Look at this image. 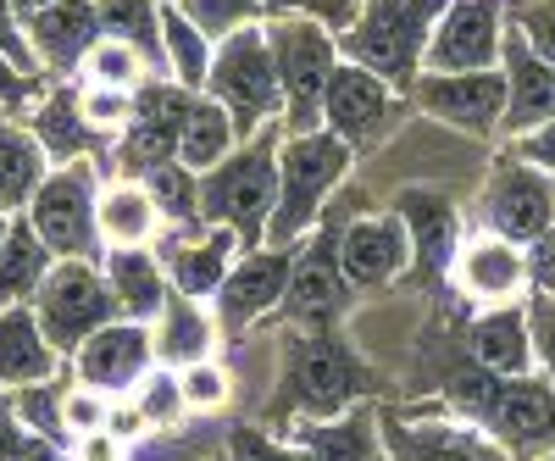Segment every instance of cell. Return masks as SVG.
<instances>
[{"label": "cell", "instance_id": "54", "mask_svg": "<svg viewBox=\"0 0 555 461\" xmlns=\"http://www.w3.org/2000/svg\"><path fill=\"white\" fill-rule=\"evenodd\" d=\"M67 450H73V461H128V445H122V439H112L106 428H101V434L73 439Z\"/></svg>", "mask_w": 555, "mask_h": 461}, {"label": "cell", "instance_id": "37", "mask_svg": "<svg viewBox=\"0 0 555 461\" xmlns=\"http://www.w3.org/2000/svg\"><path fill=\"white\" fill-rule=\"evenodd\" d=\"M78 78L83 84H101V89H128V95H139V89H145L151 78H162L145 56L133 51V44H122V39H101L95 51L83 56V67H78Z\"/></svg>", "mask_w": 555, "mask_h": 461}, {"label": "cell", "instance_id": "34", "mask_svg": "<svg viewBox=\"0 0 555 461\" xmlns=\"http://www.w3.org/2000/svg\"><path fill=\"white\" fill-rule=\"evenodd\" d=\"M211 56H217V44L183 17L172 0H162V67H167V78L178 89H190V95H206Z\"/></svg>", "mask_w": 555, "mask_h": 461}, {"label": "cell", "instance_id": "42", "mask_svg": "<svg viewBox=\"0 0 555 461\" xmlns=\"http://www.w3.org/2000/svg\"><path fill=\"white\" fill-rule=\"evenodd\" d=\"M78 106H83V123L101 133L106 145H117L128 123H133V95L128 89H101V84H78Z\"/></svg>", "mask_w": 555, "mask_h": 461}, {"label": "cell", "instance_id": "38", "mask_svg": "<svg viewBox=\"0 0 555 461\" xmlns=\"http://www.w3.org/2000/svg\"><path fill=\"white\" fill-rule=\"evenodd\" d=\"M145 190L156 195V212H162V222L172 228V234L206 228V222H201V172H190L183 162H172V167H162V172L145 178Z\"/></svg>", "mask_w": 555, "mask_h": 461}, {"label": "cell", "instance_id": "15", "mask_svg": "<svg viewBox=\"0 0 555 461\" xmlns=\"http://www.w3.org/2000/svg\"><path fill=\"white\" fill-rule=\"evenodd\" d=\"M423 117L450 123L473 140H494L505 133V73H423L405 95Z\"/></svg>", "mask_w": 555, "mask_h": 461}, {"label": "cell", "instance_id": "40", "mask_svg": "<svg viewBox=\"0 0 555 461\" xmlns=\"http://www.w3.org/2000/svg\"><path fill=\"white\" fill-rule=\"evenodd\" d=\"M133 406L145 411V423L151 428H183V418H190V400H183V379H178V367H151L145 379H139L133 389Z\"/></svg>", "mask_w": 555, "mask_h": 461}, {"label": "cell", "instance_id": "45", "mask_svg": "<svg viewBox=\"0 0 555 461\" xmlns=\"http://www.w3.org/2000/svg\"><path fill=\"white\" fill-rule=\"evenodd\" d=\"M62 423H67V434H73V439L101 434V428L112 423V395L89 389V384H73V389H67V400H62Z\"/></svg>", "mask_w": 555, "mask_h": 461}, {"label": "cell", "instance_id": "41", "mask_svg": "<svg viewBox=\"0 0 555 461\" xmlns=\"http://www.w3.org/2000/svg\"><path fill=\"white\" fill-rule=\"evenodd\" d=\"M62 400H67L62 379L34 384V389H17V395H12V406H17V418H23V428H28V434L56 439V445H73V434H67V423H62Z\"/></svg>", "mask_w": 555, "mask_h": 461}, {"label": "cell", "instance_id": "57", "mask_svg": "<svg viewBox=\"0 0 555 461\" xmlns=\"http://www.w3.org/2000/svg\"><path fill=\"white\" fill-rule=\"evenodd\" d=\"M12 7H17L23 17H34V12H44V7H56V0H12Z\"/></svg>", "mask_w": 555, "mask_h": 461}, {"label": "cell", "instance_id": "18", "mask_svg": "<svg viewBox=\"0 0 555 461\" xmlns=\"http://www.w3.org/2000/svg\"><path fill=\"white\" fill-rule=\"evenodd\" d=\"M339 267L350 290H384L411 272V234L400 212H361L339 222Z\"/></svg>", "mask_w": 555, "mask_h": 461}, {"label": "cell", "instance_id": "12", "mask_svg": "<svg viewBox=\"0 0 555 461\" xmlns=\"http://www.w3.org/2000/svg\"><path fill=\"white\" fill-rule=\"evenodd\" d=\"M483 228L512 245H539L555 228V178H544L539 167L517 162L505 151L483 183Z\"/></svg>", "mask_w": 555, "mask_h": 461}, {"label": "cell", "instance_id": "9", "mask_svg": "<svg viewBox=\"0 0 555 461\" xmlns=\"http://www.w3.org/2000/svg\"><path fill=\"white\" fill-rule=\"evenodd\" d=\"M34 317H39L44 340L56 345V356L73 361V350L89 334H101L106 322H117L122 311H117V295L106 284L101 261H56L51 279H44L39 295H34Z\"/></svg>", "mask_w": 555, "mask_h": 461}, {"label": "cell", "instance_id": "31", "mask_svg": "<svg viewBox=\"0 0 555 461\" xmlns=\"http://www.w3.org/2000/svg\"><path fill=\"white\" fill-rule=\"evenodd\" d=\"M151 334H156L162 367H195V361H211L222 329H217V311H206V300H190V295L172 290L167 311L151 322Z\"/></svg>", "mask_w": 555, "mask_h": 461}, {"label": "cell", "instance_id": "28", "mask_svg": "<svg viewBox=\"0 0 555 461\" xmlns=\"http://www.w3.org/2000/svg\"><path fill=\"white\" fill-rule=\"evenodd\" d=\"M101 272L117 295V311L133 317V322H156L172 300V279L156 256V245H133V251H106L101 256Z\"/></svg>", "mask_w": 555, "mask_h": 461}, {"label": "cell", "instance_id": "33", "mask_svg": "<svg viewBox=\"0 0 555 461\" xmlns=\"http://www.w3.org/2000/svg\"><path fill=\"white\" fill-rule=\"evenodd\" d=\"M44 172H51V156L39 151L34 128L0 112V217L28 212L34 190L44 183Z\"/></svg>", "mask_w": 555, "mask_h": 461}, {"label": "cell", "instance_id": "49", "mask_svg": "<svg viewBox=\"0 0 555 461\" xmlns=\"http://www.w3.org/2000/svg\"><path fill=\"white\" fill-rule=\"evenodd\" d=\"M528 322H533V361L544 367V379L555 389V295H528Z\"/></svg>", "mask_w": 555, "mask_h": 461}, {"label": "cell", "instance_id": "39", "mask_svg": "<svg viewBox=\"0 0 555 461\" xmlns=\"http://www.w3.org/2000/svg\"><path fill=\"white\" fill-rule=\"evenodd\" d=\"M172 7L190 17L211 44H228L234 34H250V28H261L267 23V12H261V0H172Z\"/></svg>", "mask_w": 555, "mask_h": 461}, {"label": "cell", "instance_id": "3", "mask_svg": "<svg viewBox=\"0 0 555 461\" xmlns=\"http://www.w3.org/2000/svg\"><path fill=\"white\" fill-rule=\"evenodd\" d=\"M350 167H356V151L345 140H334L328 128L284 133V151H278V206H272L267 245L295 251L300 240H311L322 212H328V195L350 178Z\"/></svg>", "mask_w": 555, "mask_h": 461}, {"label": "cell", "instance_id": "55", "mask_svg": "<svg viewBox=\"0 0 555 461\" xmlns=\"http://www.w3.org/2000/svg\"><path fill=\"white\" fill-rule=\"evenodd\" d=\"M106 434H112V439H122V445H133V439H145V434H151V423H145V411H139V406L128 400V406H112Z\"/></svg>", "mask_w": 555, "mask_h": 461}, {"label": "cell", "instance_id": "48", "mask_svg": "<svg viewBox=\"0 0 555 461\" xmlns=\"http://www.w3.org/2000/svg\"><path fill=\"white\" fill-rule=\"evenodd\" d=\"M228 456H234V461H317L295 439H272L261 428H234V434H228Z\"/></svg>", "mask_w": 555, "mask_h": 461}, {"label": "cell", "instance_id": "44", "mask_svg": "<svg viewBox=\"0 0 555 461\" xmlns=\"http://www.w3.org/2000/svg\"><path fill=\"white\" fill-rule=\"evenodd\" d=\"M183 379V400H190V418L195 411H222L228 395H234V379H228L222 361H195V367H178Z\"/></svg>", "mask_w": 555, "mask_h": 461}, {"label": "cell", "instance_id": "50", "mask_svg": "<svg viewBox=\"0 0 555 461\" xmlns=\"http://www.w3.org/2000/svg\"><path fill=\"white\" fill-rule=\"evenodd\" d=\"M0 56L17 62L23 73H44L39 56H34V44H28V28H23V12L12 7V0H0ZM51 78V73H44Z\"/></svg>", "mask_w": 555, "mask_h": 461}, {"label": "cell", "instance_id": "2", "mask_svg": "<svg viewBox=\"0 0 555 461\" xmlns=\"http://www.w3.org/2000/svg\"><path fill=\"white\" fill-rule=\"evenodd\" d=\"M444 7L450 0H356V23L339 34V56L411 95Z\"/></svg>", "mask_w": 555, "mask_h": 461}, {"label": "cell", "instance_id": "52", "mask_svg": "<svg viewBox=\"0 0 555 461\" xmlns=\"http://www.w3.org/2000/svg\"><path fill=\"white\" fill-rule=\"evenodd\" d=\"M528 279H533L539 295H555V228L539 245H528Z\"/></svg>", "mask_w": 555, "mask_h": 461}, {"label": "cell", "instance_id": "19", "mask_svg": "<svg viewBox=\"0 0 555 461\" xmlns=\"http://www.w3.org/2000/svg\"><path fill=\"white\" fill-rule=\"evenodd\" d=\"M73 367H78V384L101 389V395H133L139 379L156 367V334L151 322H133V317H117L106 322L101 334H89L78 350H73Z\"/></svg>", "mask_w": 555, "mask_h": 461}, {"label": "cell", "instance_id": "35", "mask_svg": "<svg viewBox=\"0 0 555 461\" xmlns=\"http://www.w3.org/2000/svg\"><path fill=\"white\" fill-rule=\"evenodd\" d=\"M245 140H240V128L234 117H228L211 95H195L190 117H183V140H178V162L190 167V172H211L222 167L228 156H234Z\"/></svg>", "mask_w": 555, "mask_h": 461}, {"label": "cell", "instance_id": "32", "mask_svg": "<svg viewBox=\"0 0 555 461\" xmlns=\"http://www.w3.org/2000/svg\"><path fill=\"white\" fill-rule=\"evenodd\" d=\"M56 267V251L34 234V222L17 212L12 228H7V245H0V311L12 306H34L39 284L51 279Z\"/></svg>", "mask_w": 555, "mask_h": 461}, {"label": "cell", "instance_id": "16", "mask_svg": "<svg viewBox=\"0 0 555 461\" xmlns=\"http://www.w3.org/2000/svg\"><path fill=\"white\" fill-rule=\"evenodd\" d=\"M350 306V284H345V267H339V222L311 234V245L295 256V279H289V295L278 306V317L289 329H306V334H328L334 322L345 317Z\"/></svg>", "mask_w": 555, "mask_h": 461}, {"label": "cell", "instance_id": "46", "mask_svg": "<svg viewBox=\"0 0 555 461\" xmlns=\"http://www.w3.org/2000/svg\"><path fill=\"white\" fill-rule=\"evenodd\" d=\"M261 12L267 17H311L322 28L345 34L356 23V0H261Z\"/></svg>", "mask_w": 555, "mask_h": 461}, {"label": "cell", "instance_id": "4", "mask_svg": "<svg viewBox=\"0 0 555 461\" xmlns=\"http://www.w3.org/2000/svg\"><path fill=\"white\" fill-rule=\"evenodd\" d=\"M278 151H284V123L245 140L222 167L201 172V222L234 228L245 251H261L278 206Z\"/></svg>", "mask_w": 555, "mask_h": 461}, {"label": "cell", "instance_id": "51", "mask_svg": "<svg viewBox=\"0 0 555 461\" xmlns=\"http://www.w3.org/2000/svg\"><path fill=\"white\" fill-rule=\"evenodd\" d=\"M505 151H512L517 162L539 167L544 178H555V123L533 128V133H517V140H505Z\"/></svg>", "mask_w": 555, "mask_h": 461}, {"label": "cell", "instance_id": "11", "mask_svg": "<svg viewBox=\"0 0 555 461\" xmlns=\"http://www.w3.org/2000/svg\"><path fill=\"white\" fill-rule=\"evenodd\" d=\"M195 95L178 89L172 78H151L133 95V123L128 133L112 145L117 156V178H151L162 167L178 162V140H183V117H190Z\"/></svg>", "mask_w": 555, "mask_h": 461}, {"label": "cell", "instance_id": "8", "mask_svg": "<svg viewBox=\"0 0 555 461\" xmlns=\"http://www.w3.org/2000/svg\"><path fill=\"white\" fill-rule=\"evenodd\" d=\"M206 95L234 117L240 140H256V133L284 123V84H278V67H272V51H267L261 28L234 34L228 44H217Z\"/></svg>", "mask_w": 555, "mask_h": 461}, {"label": "cell", "instance_id": "7", "mask_svg": "<svg viewBox=\"0 0 555 461\" xmlns=\"http://www.w3.org/2000/svg\"><path fill=\"white\" fill-rule=\"evenodd\" d=\"M23 217L34 222V234L56 251V261H101L106 256V245H101V172H95V162L51 167Z\"/></svg>", "mask_w": 555, "mask_h": 461}, {"label": "cell", "instance_id": "59", "mask_svg": "<svg viewBox=\"0 0 555 461\" xmlns=\"http://www.w3.org/2000/svg\"><path fill=\"white\" fill-rule=\"evenodd\" d=\"M539 461H555V450H544V456H539Z\"/></svg>", "mask_w": 555, "mask_h": 461}, {"label": "cell", "instance_id": "58", "mask_svg": "<svg viewBox=\"0 0 555 461\" xmlns=\"http://www.w3.org/2000/svg\"><path fill=\"white\" fill-rule=\"evenodd\" d=\"M7 228H12V217H0V245H7Z\"/></svg>", "mask_w": 555, "mask_h": 461}, {"label": "cell", "instance_id": "20", "mask_svg": "<svg viewBox=\"0 0 555 461\" xmlns=\"http://www.w3.org/2000/svg\"><path fill=\"white\" fill-rule=\"evenodd\" d=\"M295 256H300V245L295 251H284V245H261V251H245L240 261H234V272H228V284L217 290V329L222 334H240L245 322H256V317H272L278 306H284V295H289V279H295Z\"/></svg>", "mask_w": 555, "mask_h": 461}, {"label": "cell", "instance_id": "24", "mask_svg": "<svg viewBox=\"0 0 555 461\" xmlns=\"http://www.w3.org/2000/svg\"><path fill=\"white\" fill-rule=\"evenodd\" d=\"M395 212H400L405 234H411V272L416 279H439V272H450V261L461 251L455 201L444 190H400Z\"/></svg>", "mask_w": 555, "mask_h": 461}, {"label": "cell", "instance_id": "53", "mask_svg": "<svg viewBox=\"0 0 555 461\" xmlns=\"http://www.w3.org/2000/svg\"><path fill=\"white\" fill-rule=\"evenodd\" d=\"M28 445V428H23V418H17V406H12V395L0 389V461H17V450Z\"/></svg>", "mask_w": 555, "mask_h": 461}, {"label": "cell", "instance_id": "6", "mask_svg": "<svg viewBox=\"0 0 555 461\" xmlns=\"http://www.w3.org/2000/svg\"><path fill=\"white\" fill-rule=\"evenodd\" d=\"M284 389L306 418H339L373 395V367L334 334H289L284 340Z\"/></svg>", "mask_w": 555, "mask_h": 461}, {"label": "cell", "instance_id": "26", "mask_svg": "<svg viewBox=\"0 0 555 461\" xmlns=\"http://www.w3.org/2000/svg\"><path fill=\"white\" fill-rule=\"evenodd\" d=\"M467 361L483 367L494 379H522L533 367V322H528V300L512 306H489L473 317L467 329Z\"/></svg>", "mask_w": 555, "mask_h": 461}, {"label": "cell", "instance_id": "17", "mask_svg": "<svg viewBox=\"0 0 555 461\" xmlns=\"http://www.w3.org/2000/svg\"><path fill=\"white\" fill-rule=\"evenodd\" d=\"M450 284L461 290V300L489 311V306H512V300H528L533 295V279H528V251L489 234H461V251L450 261Z\"/></svg>", "mask_w": 555, "mask_h": 461}, {"label": "cell", "instance_id": "14", "mask_svg": "<svg viewBox=\"0 0 555 461\" xmlns=\"http://www.w3.org/2000/svg\"><path fill=\"white\" fill-rule=\"evenodd\" d=\"M400 89H389L378 73H366L356 62L339 56V73L328 84V101H322V128L334 133V140H345L356 156L378 151L389 140V128L400 117Z\"/></svg>", "mask_w": 555, "mask_h": 461}, {"label": "cell", "instance_id": "27", "mask_svg": "<svg viewBox=\"0 0 555 461\" xmlns=\"http://www.w3.org/2000/svg\"><path fill=\"white\" fill-rule=\"evenodd\" d=\"M51 379H62V356H56L51 340H44L34 306L0 311V389L17 395V389L51 384Z\"/></svg>", "mask_w": 555, "mask_h": 461}, {"label": "cell", "instance_id": "47", "mask_svg": "<svg viewBox=\"0 0 555 461\" xmlns=\"http://www.w3.org/2000/svg\"><path fill=\"white\" fill-rule=\"evenodd\" d=\"M512 28L555 67V0H517V7H512Z\"/></svg>", "mask_w": 555, "mask_h": 461}, {"label": "cell", "instance_id": "29", "mask_svg": "<svg viewBox=\"0 0 555 461\" xmlns=\"http://www.w3.org/2000/svg\"><path fill=\"white\" fill-rule=\"evenodd\" d=\"M39 151L51 156V167H67V162H95L89 151H112L95 128L83 123V106H78V84H51V95H44L28 117Z\"/></svg>", "mask_w": 555, "mask_h": 461}, {"label": "cell", "instance_id": "30", "mask_svg": "<svg viewBox=\"0 0 555 461\" xmlns=\"http://www.w3.org/2000/svg\"><path fill=\"white\" fill-rule=\"evenodd\" d=\"M162 228L167 222L156 212V195L145 190V178H112V183H101V245L106 251L151 245Z\"/></svg>", "mask_w": 555, "mask_h": 461}, {"label": "cell", "instance_id": "23", "mask_svg": "<svg viewBox=\"0 0 555 461\" xmlns=\"http://www.w3.org/2000/svg\"><path fill=\"white\" fill-rule=\"evenodd\" d=\"M500 73H505V133L500 140H517V133H533V128L555 123V67L517 28L505 34Z\"/></svg>", "mask_w": 555, "mask_h": 461}, {"label": "cell", "instance_id": "22", "mask_svg": "<svg viewBox=\"0 0 555 461\" xmlns=\"http://www.w3.org/2000/svg\"><path fill=\"white\" fill-rule=\"evenodd\" d=\"M162 267L178 295L190 300H217V290L228 284V272H234V261L245 256V240L234 234V228H190V234H172L156 245Z\"/></svg>", "mask_w": 555, "mask_h": 461}, {"label": "cell", "instance_id": "5", "mask_svg": "<svg viewBox=\"0 0 555 461\" xmlns=\"http://www.w3.org/2000/svg\"><path fill=\"white\" fill-rule=\"evenodd\" d=\"M267 51L284 84V133H317L322 128V101L339 73V34L311 17H267Z\"/></svg>", "mask_w": 555, "mask_h": 461}, {"label": "cell", "instance_id": "25", "mask_svg": "<svg viewBox=\"0 0 555 461\" xmlns=\"http://www.w3.org/2000/svg\"><path fill=\"white\" fill-rule=\"evenodd\" d=\"M289 439L317 461H389L384 450V406L361 400L339 418H295Z\"/></svg>", "mask_w": 555, "mask_h": 461}, {"label": "cell", "instance_id": "43", "mask_svg": "<svg viewBox=\"0 0 555 461\" xmlns=\"http://www.w3.org/2000/svg\"><path fill=\"white\" fill-rule=\"evenodd\" d=\"M51 84H56V78H44V73H23L17 62L0 56V112L17 117V123H28V117H34V106H39L44 95H51Z\"/></svg>", "mask_w": 555, "mask_h": 461}, {"label": "cell", "instance_id": "10", "mask_svg": "<svg viewBox=\"0 0 555 461\" xmlns=\"http://www.w3.org/2000/svg\"><path fill=\"white\" fill-rule=\"evenodd\" d=\"M384 450L389 461H512L500 439H489L478 423L439 411H395L384 406Z\"/></svg>", "mask_w": 555, "mask_h": 461}, {"label": "cell", "instance_id": "21", "mask_svg": "<svg viewBox=\"0 0 555 461\" xmlns=\"http://www.w3.org/2000/svg\"><path fill=\"white\" fill-rule=\"evenodd\" d=\"M23 28H28V44H34L39 67L56 84H78L83 56L106 39V23H101L95 0H56V7L23 17Z\"/></svg>", "mask_w": 555, "mask_h": 461}, {"label": "cell", "instance_id": "36", "mask_svg": "<svg viewBox=\"0 0 555 461\" xmlns=\"http://www.w3.org/2000/svg\"><path fill=\"white\" fill-rule=\"evenodd\" d=\"M95 7H101L106 34L133 44V51L167 78V67H162V0H95Z\"/></svg>", "mask_w": 555, "mask_h": 461}, {"label": "cell", "instance_id": "13", "mask_svg": "<svg viewBox=\"0 0 555 461\" xmlns=\"http://www.w3.org/2000/svg\"><path fill=\"white\" fill-rule=\"evenodd\" d=\"M505 34H512V12L505 0H450L423 73H494L505 56Z\"/></svg>", "mask_w": 555, "mask_h": 461}, {"label": "cell", "instance_id": "1", "mask_svg": "<svg viewBox=\"0 0 555 461\" xmlns=\"http://www.w3.org/2000/svg\"><path fill=\"white\" fill-rule=\"evenodd\" d=\"M444 406L455 418L478 423L489 439H500L512 450V461H539L544 450H555V389L544 373H522V379H494L483 367H455L444 379Z\"/></svg>", "mask_w": 555, "mask_h": 461}, {"label": "cell", "instance_id": "56", "mask_svg": "<svg viewBox=\"0 0 555 461\" xmlns=\"http://www.w3.org/2000/svg\"><path fill=\"white\" fill-rule=\"evenodd\" d=\"M17 461H73V450H67V445H56V439L28 434V445L17 450Z\"/></svg>", "mask_w": 555, "mask_h": 461}, {"label": "cell", "instance_id": "60", "mask_svg": "<svg viewBox=\"0 0 555 461\" xmlns=\"http://www.w3.org/2000/svg\"><path fill=\"white\" fill-rule=\"evenodd\" d=\"M228 461H234V456H228Z\"/></svg>", "mask_w": 555, "mask_h": 461}]
</instances>
